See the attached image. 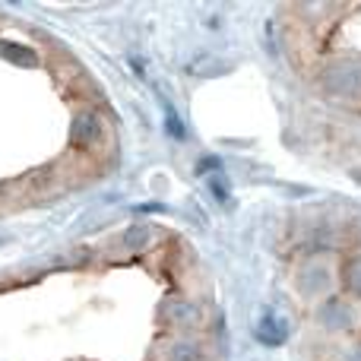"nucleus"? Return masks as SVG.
<instances>
[{"mask_svg": "<svg viewBox=\"0 0 361 361\" xmlns=\"http://www.w3.org/2000/svg\"><path fill=\"white\" fill-rule=\"evenodd\" d=\"M162 114H165V133H169L171 140H178V143L180 140H187V127H184V121H180L175 102L165 99V95H162Z\"/></svg>", "mask_w": 361, "mask_h": 361, "instance_id": "nucleus-9", "label": "nucleus"}, {"mask_svg": "<svg viewBox=\"0 0 361 361\" xmlns=\"http://www.w3.org/2000/svg\"><path fill=\"white\" fill-rule=\"evenodd\" d=\"M149 225L146 222H137V225H130V228H127V235H124V247L127 250H143L146 244H149Z\"/></svg>", "mask_w": 361, "mask_h": 361, "instance_id": "nucleus-10", "label": "nucleus"}, {"mask_svg": "<svg viewBox=\"0 0 361 361\" xmlns=\"http://www.w3.org/2000/svg\"><path fill=\"white\" fill-rule=\"evenodd\" d=\"M219 171H222V159H219V156H203L197 162V175L209 178V175H219Z\"/></svg>", "mask_w": 361, "mask_h": 361, "instance_id": "nucleus-13", "label": "nucleus"}, {"mask_svg": "<svg viewBox=\"0 0 361 361\" xmlns=\"http://www.w3.org/2000/svg\"><path fill=\"white\" fill-rule=\"evenodd\" d=\"M209 193L216 197L219 206L231 209V187H228V180H225L222 171H219V175H209Z\"/></svg>", "mask_w": 361, "mask_h": 361, "instance_id": "nucleus-11", "label": "nucleus"}, {"mask_svg": "<svg viewBox=\"0 0 361 361\" xmlns=\"http://www.w3.org/2000/svg\"><path fill=\"white\" fill-rule=\"evenodd\" d=\"M140 209H143V212H169V206H165V203H143Z\"/></svg>", "mask_w": 361, "mask_h": 361, "instance_id": "nucleus-15", "label": "nucleus"}, {"mask_svg": "<svg viewBox=\"0 0 361 361\" xmlns=\"http://www.w3.org/2000/svg\"><path fill=\"white\" fill-rule=\"evenodd\" d=\"M352 361H361V349L355 352V355H352Z\"/></svg>", "mask_w": 361, "mask_h": 361, "instance_id": "nucleus-17", "label": "nucleus"}, {"mask_svg": "<svg viewBox=\"0 0 361 361\" xmlns=\"http://www.w3.org/2000/svg\"><path fill=\"white\" fill-rule=\"evenodd\" d=\"M231 67H235V63H231L228 57H219V54H209V51H203V54L190 57L184 70H187V76H197V80H212V76L231 73Z\"/></svg>", "mask_w": 361, "mask_h": 361, "instance_id": "nucleus-5", "label": "nucleus"}, {"mask_svg": "<svg viewBox=\"0 0 361 361\" xmlns=\"http://www.w3.org/2000/svg\"><path fill=\"white\" fill-rule=\"evenodd\" d=\"M326 288H330V267L326 263H305L298 273V292L305 295V298H317V295H324Z\"/></svg>", "mask_w": 361, "mask_h": 361, "instance_id": "nucleus-4", "label": "nucleus"}, {"mask_svg": "<svg viewBox=\"0 0 361 361\" xmlns=\"http://www.w3.org/2000/svg\"><path fill=\"white\" fill-rule=\"evenodd\" d=\"M317 317L320 324L326 326V330H349L352 324H355V307L349 305V301H324V305L317 307Z\"/></svg>", "mask_w": 361, "mask_h": 361, "instance_id": "nucleus-6", "label": "nucleus"}, {"mask_svg": "<svg viewBox=\"0 0 361 361\" xmlns=\"http://www.w3.org/2000/svg\"><path fill=\"white\" fill-rule=\"evenodd\" d=\"M171 361H203V355H200L197 345L180 343V345H175V352H171Z\"/></svg>", "mask_w": 361, "mask_h": 361, "instance_id": "nucleus-14", "label": "nucleus"}, {"mask_svg": "<svg viewBox=\"0 0 361 361\" xmlns=\"http://www.w3.org/2000/svg\"><path fill=\"white\" fill-rule=\"evenodd\" d=\"M324 89L336 99H361V63L333 61L324 70Z\"/></svg>", "mask_w": 361, "mask_h": 361, "instance_id": "nucleus-1", "label": "nucleus"}, {"mask_svg": "<svg viewBox=\"0 0 361 361\" xmlns=\"http://www.w3.org/2000/svg\"><path fill=\"white\" fill-rule=\"evenodd\" d=\"M0 57L16 63V67H38L35 48H25V44H19V42H4V38H0Z\"/></svg>", "mask_w": 361, "mask_h": 361, "instance_id": "nucleus-8", "label": "nucleus"}, {"mask_svg": "<svg viewBox=\"0 0 361 361\" xmlns=\"http://www.w3.org/2000/svg\"><path fill=\"white\" fill-rule=\"evenodd\" d=\"M345 286H349L355 295H361V257L345 263Z\"/></svg>", "mask_w": 361, "mask_h": 361, "instance_id": "nucleus-12", "label": "nucleus"}, {"mask_svg": "<svg viewBox=\"0 0 361 361\" xmlns=\"http://www.w3.org/2000/svg\"><path fill=\"white\" fill-rule=\"evenodd\" d=\"M102 137H105V127H102L99 114L92 111L76 114L73 124H70V146L73 149H95L102 143Z\"/></svg>", "mask_w": 361, "mask_h": 361, "instance_id": "nucleus-2", "label": "nucleus"}, {"mask_svg": "<svg viewBox=\"0 0 361 361\" xmlns=\"http://www.w3.org/2000/svg\"><path fill=\"white\" fill-rule=\"evenodd\" d=\"M6 241H10V238H6V235H0V247H4V244H6Z\"/></svg>", "mask_w": 361, "mask_h": 361, "instance_id": "nucleus-16", "label": "nucleus"}, {"mask_svg": "<svg viewBox=\"0 0 361 361\" xmlns=\"http://www.w3.org/2000/svg\"><path fill=\"white\" fill-rule=\"evenodd\" d=\"M162 314H165V320H169L171 326H190V324H197V317H200L197 307H193L190 301H180V298L165 301Z\"/></svg>", "mask_w": 361, "mask_h": 361, "instance_id": "nucleus-7", "label": "nucleus"}, {"mask_svg": "<svg viewBox=\"0 0 361 361\" xmlns=\"http://www.w3.org/2000/svg\"><path fill=\"white\" fill-rule=\"evenodd\" d=\"M254 336H257V343H263L267 349H279V345L288 343V320L279 317L276 311H263V317L257 320Z\"/></svg>", "mask_w": 361, "mask_h": 361, "instance_id": "nucleus-3", "label": "nucleus"}]
</instances>
